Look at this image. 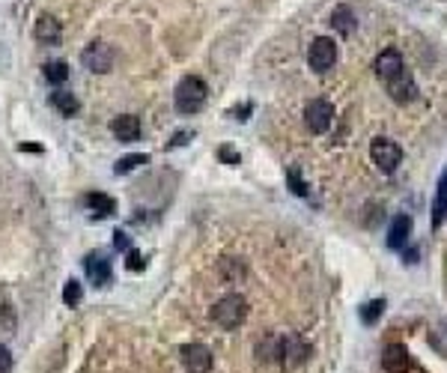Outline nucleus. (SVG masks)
<instances>
[{
    "mask_svg": "<svg viewBox=\"0 0 447 373\" xmlns=\"http://www.w3.org/2000/svg\"><path fill=\"white\" fill-rule=\"evenodd\" d=\"M42 75L48 84H66L69 81V63H63V60H51V63L42 66Z\"/></svg>",
    "mask_w": 447,
    "mask_h": 373,
    "instance_id": "18",
    "label": "nucleus"
},
{
    "mask_svg": "<svg viewBox=\"0 0 447 373\" xmlns=\"http://www.w3.org/2000/svg\"><path fill=\"white\" fill-rule=\"evenodd\" d=\"M84 272H86V278H90L96 287H108L110 284V260L105 257V254H90L84 260Z\"/></svg>",
    "mask_w": 447,
    "mask_h": 373,
    "instance_id": "10",
    "label": "nucleus"
},
{
    "mask_svg": "<svg viewBox=\"0 0 447 373\" xmlns=\"http://www.w3.org/2000/svg\"><path fill=\"white\" fill-rule=\"evenodd\" d=\"M51 108L63 117H74L81 110V102H78V96L69 93V90H54L51 93Z\"/></svg>",
    "mask_w": 447,
    "mask_h": 373,
    "instance_id": "15",
    "label": "nucleus"
},
{
    "mask_svg": "<svg viewBox=\"0 0 447 373\" xmlns=\"http://www.w3.org/2000/svg\"><path fill=\"white\" fill-rule=\"evenodd\" d=\"M114 248H117V251H131V239H129V233L117 230V233H114Z\"/></svg>",
    "mask_w": 447,
    "mask_h": 373,
    "instance_id": "24",
    "label": "nucleus"
},
{
    "mask_svg": "<svg viewBox=\"0 0 447 373\" xmlns=\"http://www.w3.org/2000/svg\"><path fill=\"white\" fill-rule=\"evenodd\" d=\"M9 370H12V353L0 343V373H9Z\"/></svg>",
    "mask_w": 447,
    "mask_h": 373,
    "instance_id": "25",
    "label": "nucleus"
},
{
    "mask_svg": "<svg viewBox=\"0 0 447 373\" xmlns=\"http://www.w3.org/2000/svg\"><path fill=\"white\" fill-rule=\"evenodd\" d=\"M188 138H194L191 132H176V138H173V144H170V146H182V144H188Z\"/></svg>",
    "mask_w": 447,
    "mask_h": 373,
    "instance_id": "27",
    "label": "nucleus"
},
{
    "mask_svg": "<svg viewBox=\"0 0 447 373\" xmlns=\"http://www.w3.org/2000/svg\"><path fill=\"white\" fill-rule=\"evenodd\" d=\"M84 206L90 209L96 218H108V215H114V213H117L114 197H110V194H102V191H90V194H86V197H84Z\"/></svg>",
    "mask_w": 447,
    "mask_h": 373,
    "instance_id": "13",
    "label": "nucleus"
},
{
    "mask_svg": "<svg viewBox=\"0 0 447 373\" xmlns=\"http://www.w3.org/2000/svg\"><path fill=\"white\" fill-rule=\"evenodd\" d=\"M218 156H221L224 165H239V153H235L233 146H221V149H218Z\"/></svg>",
    "mask_w": 447,
    "mask_h": 373,
    "instance_id": "23",
    "label": "nucleus"
},
{
    "mask_svg": "<svg viewBox=\"0 0 447 373\" xmlns=\"http://www.w3.org/2000/svg\"><path fill=\"white\" fill-rule=\"evenodd\" d=\"M382 314H384V298H372V302H367L361 308V320L367 322V326H372V322H376Z\"/></svg>",
    "mask_w": 447,
    "mask_h": 373,
    "instance_id": "20",
    "label": "nucleus"
},
{
    "mask_svg": "<svg viewBox=\"0 0 447 373\" xmlns=\"http://www.w3.org/2000/svg\"><path fill=\"white\" fill-rule=\"evenodd\" d=\"M382 365H384V370H388V373H406V367H408L406 346L403 343H391L388 350H384V355H382Z\"/></svg>",
    "mask_w": 447,
    "mask_h": 373,
    "instance_id": "14",
    "label": "nucleus"
},
{
    "mask_svg": "<svg viewBox=\"0 0 447 373\" xmlns=\"http://www.w3.org/2000/svg\"><path fill=\"white\" fill-rule=\"evenodd\" d=\"M287 182H290V189L298 194V197H307L310 194V189H307V182L302 179V170H298L295 165L287 170Z\"/></svg>",
    "mask_w": 447,
    "mask_h": 373,
    "instance_id": "21",
    "label": "nucleus"
},
{
    "mask_svg": "<svg viewBox=\"0 0 447 373\" xmlns=\"http://www.w3.org/2000/svg\"><path fill=\"white\" fill-rule=\"evenodd\" d=\"M141 120L134 117V114H122V117H114L110 120V134H114L117 141H122V144H134L141 138Z\"/></svg>",
    "mask_w": 447,
    "mask_h": 373,
    "instance_id": "9",
    "label": "nucleus"
},
{
    "mask_svg": "<svg viewBox=\"0 0 447 373\" xmlns=\"http://www.w3.org/2000/svg\"><path fill=\"white\" fill-rule=\"evenodd\" d=\"M408 236H412V218H408V215H396L391 221V227H388V248H394V251H403L406 242H408Z\"/></svg>",
    "mask_w": 447,
    "mask_h": 373,
    "instance_id": "11",
    "label": "nucleus"
},
{
    "mask_svg": "<svg viewBox=\"0 0 447 373\" xmlns=\"http://www.w3.org/2000/svg\"><path fill=\"white\" fill-rule=\"evenodd\" d=\"M209 99V87L203 78H197V75H185V78L176 84V90H173V102H176V110L185 117L197 114V110H203Z\"/></svg>",
    "mask_w": 447,
    "mask_h": 373,
    "instance_id": "1",
    "label": "nucleus"
},
{
    "mask_svg": "<svg viewBox=\"0 0 447 373\" xmlns=\"http://www.w3.org/2000/svg\"><path fill=\"white\" fill-rule=\"evenodd\" d=\"M179 358L188 373H209L212 370V353L203 343H185L179 350Z\"/></svg>",
    "mask_w": 447,
    "mask_h": 373,
    "instance_id": "8",
    "label": "nucleus"
},
{
    "mask_svg": "<svg viewBox=\"0 0 447 373\" xmlns=\"http://www.w3.org/2000/svg\"><path fill=\"white\" fill-rule=\"evenodd\" d=\"M334 60H337V45H334V39H328V36H316L313 42H310L307 48V63L313 72H328L334 66Z\"/></svg>",
    "mask_w": 447,
    "mask_h": 373,
    "instance_id": "4",
    "label": "nucleus"
},
{
    "mask_svg": "<svg viewBox=\"0 0 447 373\" xmlns=\"http://www.w3.org/2000/svg\"><path fill=\"white\" fill-rule=\"evenodd\" d=\"M149 161V156H143V153H134V156H122L117 165H114V173L117 177H126V173H131V170H138L141 165H146Z\"/></svg>",
    "mask_w": 447,
    "mask_h": 373,
    "instance_id": "19",
    "label": "nucleus"
},
{
    "mask_svg": "<svg viewBox=\"0 0 447 373\" xmlns=\"http://www.w3.org/2000/svg\"><path fill=\"white\" fill-rule=\"evenodd\" d=\"M81 298H84V290H81V284L78 281H66V287H63V302L69 305V308H78L81 305Z\"/></svg>",
    "mask_w": 447,
    "mask_h": 373,
    "instance_id": "22",
    "label": "nucleus"
},
{
    "mask_svg": "<svg viewBox=\"0 0 447 373\" xmlns=\"http://www.w3.org/2000/svg\"><path fill=\"white\" fill-rule=\"evenodd\" d=\"M370 158L382 173H394L403 161V149H400V144H394L388 138H376L370 144Z\"/></svg>",
    "mask_w": 447,
    "mask_h": 373,
    "instance_id": "3",
    "label": "nucleus"
},
{
    "mask_svg": "<svg viewBox=\"0 0 447 373\" xmlns=\"http://www.w3.org/2000/svg\"><path fill=\"white\" fill-rule=\"evenodd\" d=\"M376 75H379V81L384 84H394V81H400L403 75H406V63H403V54L396 51V48H384V51L376 57Z\"/></svg>",
    "mask_w": 447,
    "mask_h": 373,
    "instance_id": "7",
    "label": "nucleus"
},
{
    "mask_svg": "<svg viewBox=\"0 0 447 373\" xmlns=\"http://www.w3.org/2000/svg\"><path fill=\"white\" fill-rule=\"evenodd\" d=\"M81 63H84V69H90L96 75H108L110 69H114V48L105 45V42L86 45L84 54H81Z\"/></svg>",
    "mask_w": 447,
    "mask_h": 373,
    "instance_id": "6",
    "label": "nucleus"
},
{
    "mask_svg": "<svg viewBox=\"0 0 447 373\" xmlns=\"http://www.w3.org/2000/svg\"><path fill=\"white\" fill-rule=\"evenodd\" d=\"M444 218H447V170L441 173V179H439L436 203H432V224H436V227H441Z\"/></svg>",
    "mask_w": 447,
    "mask_h": 373,
    "instance_id": "17",
    "label": "nucleus"
},
{
    "mask_svg": "<svg viewBox=\"0 0 447 373\" xmlns=\"http://www.w3.org/2000/svg\"><path fill=\"white\" fill-rule=\"evenodd\" d=\"M33 36H36V39H39L42 45H57L60 39H63V27H60V21H57V18L42 15L39 21H36Z\"/></svg>",
    "mask_w": 447,
    "mask_h": 373,
    "instance_id": "12",
    "label": "nucleus"
},
{
    "mask_svg": "<svg viewBox=\"0 0 447 373\" xmlns=\"http://www.w3.org/2000/svg\"><path fill=\"white\" fill-rule=\"evenodd\" d=\"M245 317H247V302H245V296H239V293H227L224 298H218L215 308H212V320L218 322L221 329H227V331L239 329L245 322Z\"/></svg>",
    "mask_w": 447,
    "mask_h": 373,
    "instance_id": "2",
    "label": "nucleus"
},
{
    "mask_svg": "<svg viewBox=\"0 0 447 373\" xmlns=\"http://www.w3.org/2000/svg\"><path fill=\"white\" fill-rule=\"evenodd\" d=\"M304 122L313 134H325L334 122V105L328 99H313V102L304 108Z\"/></svg>",
    "mask_w": 447,
    "mask_h": 373,
    "instance_id": "5",
    "label": "nucleus"
},
{
    "mask_svg": "<svg viewBox=\"0 0 447 373\" xmlns=\"http://www.w3.org/2000/svg\"><path fill=\"white\" fill-rule=\"evenodd\" d=\"M126 266H129L131 272H141V269H143V257H141L138 251H129V260H126Z\"/></svg>",
    "mask_w": 447,
    "mask_h": 373,
    "instance_id": "26",
    "label": "nucleus"
},
{
    "mask_svg": "<svg viewBox=\"0 0 447 373\" xmlns=\"http://www.w3.org/2000/svg\"><path fill=\"white\" fill-rule=\"evenodd\" d=\"M331 24H334V30H337L340 36H352L358 21H355V12L349 6H337L331 12Z\"/></svg>",
    "mask_w": 447,
    "mask_h": 373,
    "instance_id": "16",
    "label": "nucleus"
}]
</instances>
